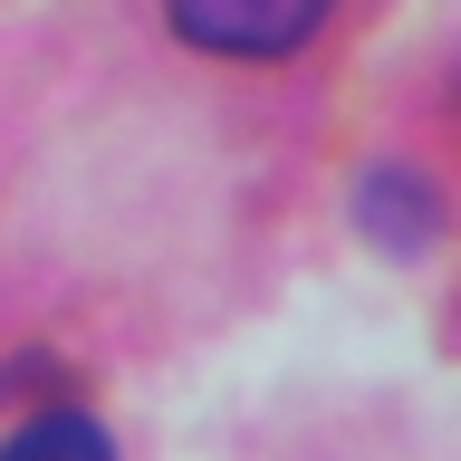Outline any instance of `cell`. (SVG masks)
I'll list each match as a JSON object with an SVG mask.
<instances>
[{"label":"cell","mask_w":461,"mask_h":461,"mask_svg":"<svg viewBox=\"0 0 461 461\" xmlns=\"http://www.w3.org/2000/svg\"><path fill=\"white\" fill-rule=\"evenodd\" d=\"M337 0H164L173 39H193L212 58H288L327 29Z\"/></svg>","instance_id":"1"},{"label":"cell","mask_w":461,"mask_h":461,"mask_svg":"<svg viewBox=\"0 0 461 461\" xmlns=\"http://www.w3.org/2000/svg\"><path fill=\"white\" fill-rule=\"evenodd\" d=\"M10 452H106V432L86 423V413H39V423L10 432Z\"/></svg>","instance_id":"2"}]
</instances>
